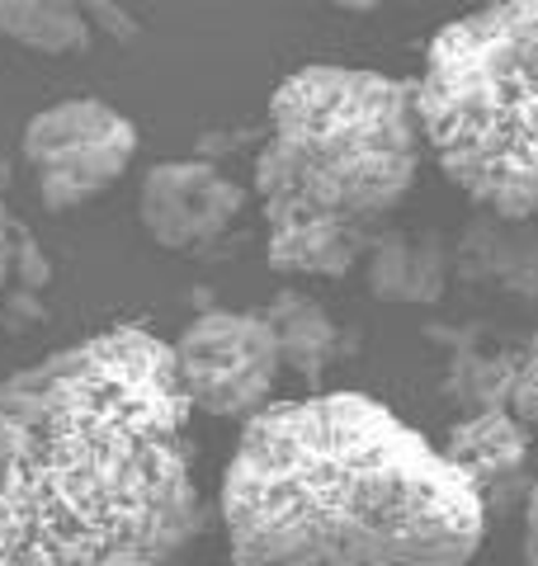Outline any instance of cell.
I'll list each match as a JSON object with an SVG mask.
<instances>
[{
	"instance_id": "obj_1",
	"label": "cell",
	"mask_w": 538,
	"mask_h": 566,
	"mask_svg": "<svg viewBox=\"0 0 538 566\" xmlns=\"http://www.w3.org/2000/svg\"><path fill=\"white\" fill-rule=\"evenodd\" d=\"M189 420L142 326L0 378V566H189L208 528Z\"/></svg>"
},
{
	"instance_id": "obj_2",
	"label": "cell",
	"mask_w": 538,
	"mask_h": 566,
	"mask_svg": "<svg viewBox=\"0 0 538 566\" xmlns=\"http://www.w3.org/2000/svg\"><path fill=\"white\" fill-rule=\"evenodd\" d=\"M218 515L231 566H463L492 520L454 458L369 392L250 416Z\"/></svg>"
},
{
	"instance_id": "obj_3",
	"label": "cell",
	"mask_w": 538,
	"mask_h": 566,
	"mask_svg": "<svg viewBox=\"0 0 538 566\" xmlns=\"http://www.w3.org/2000/svg\"><path fill=\"white\" fill-rule=\"evenodd\" d=\"M425 156L416 81L312 62L269 95L256 193L269 270L340 279L387 232Z\"/></svg>"
},
{
	"instance_id": "obj_4",
	"label": "cell",
	"mask_w": 538,
	"mask_h": 566,
	"mask_svg": "<svg viewBox=\"0 0 538 566\" xmlns=\"http://www.w3.org/2000/svg\"><path fill=\"white\" fill-rule=\"evenodd\" d=\"M416 109L425 151L506 222L538 212V0H500L430 39Z\"/></svg>"
},
{
	"instance_id": "obj_5",
	"label": "cell",
	"mask_w": 538,
	"mask_h": 566,
	"mask_svg": "<svg viewBox=\"0 0 538 566\" xmlns=\"http://www.w3.org/2000/svg\"><path fill=\"white\" fill-rule=\"evenodd\" d=\"M175 382L185 392L189 411L213 420H250L275 401L279 382V340L269 331L265 312H231L213 307L199 312L170 345Z\"/></svg>"
},
{
	"instance_id": "obj_6",
	"label": "cell",
	"mask_w": 538,
	"mask_h": 566,
	"mask_svg": "<svg viewBox=\"0 0 538 566\" xmlns=\"http://www.w3.org/2000/svg\"><path fill=\"white\" fill-rule=\"evenodd\" d=\"M137 156V128L128 114L95 95L58 99L24 128V161L52 212H71L123 180Z\"/></svg>"
},
{
	"instance_id": "obj_7",
	"label": "cell",
	"mask_w": 538,
	"mask_h": 566,
	"mask_svg": "<svg viewBox=\"0 0 538 566\" xmlns=\"http://www.w3.org/2000/svg\"><path fill=\"white\" fill-rule=\"evenodd\" d=\"M246 189L208 161H161L142 175L137 218L161 251H199L241 218Z\"/></svg>"
},
{
	"instance_id": "obj_8",
	"label": "cell",
	"mask_w": 538,
	"mask_h": 566,
	"mask_svg": "<svg viewBox=\"0 0 538 566\" xmlns=\"http://www.w3.org/2000/svg\"><path fill=\"white\" fill-rule=\"evenodd\" d=\"M529 430L519 424L506 406H482L477 416L454 424L444 453L458 463V472L477 486L487 515H510L525 510L534 472H529Z\"/></svg>"
},
{
	"instance_id": "obj_9",
	"label": "cell",
	"mask_w": 538,
	"mask_h": 566,
	"mask_svg": "<svg viewBox=\"0 0 538 566\" xmlns=\"http://www.w3.org/2000/svg\"><path fill=\"white\" fill-rule=\"evenodd\" d=\"M369 293L383 303H439L448 289V245L435 232H387L364 260Z\"/></svg>"
},
{
	"instance_id": "obj_10",
	"label": "cell",
	"mask_w": 538,
	"mask_h": 566,
	"mask_svg": "<svg viewBox=\"0 0 538 566\" xmlns=\"http://www.w3.org/2000/svg\"><path fill=\"white\" fill-rule=\"evenodd\" d=\"M265 322L279 340L283 368H293L302 382H321V374L335 359V322L327 316V307L302 289H279L265 307Z\"/></svg>"
},
{
	"instance_id": "obj_11",
	"label": "cell",
	"mask_w": 538,
	"mask_h": 566,
	"mask_svg": "<svg viewBox=\"0 0 538 566\" xmlns=\"http://www.w3.org/2000/svg\"><path fill=\"white\" fill-rule=\"evenodd\" d=\"M0 39L39 57H76L90 48V20L66 0H0Z\"/></svg>"
},
{
	"instance_id": "obj_12",
	"label": "cell",
	"mask_w": 538,
	"mask_h": 566,
	"mask_svg": "<svg viewBox=\"0 0 538 566\" xmlns=\"http://www.w3.org/2000/svg\"><path fill=\"white\" fill-rule=\"evenodd\" d=\"M506 411L525 424V430H538V326L519 349V359L510 364V387H506Z\"/></svg>"
},
{
	"instance_id": "obj_13",
	"label": "cell",
	"mask_w": 538,
	"mask_h": 566,
	"mask_svg": "<svg viewBox=\"0 0 538 566\" xmlns=\"http://www.w3.org/2000/svg\"><path fill=\"white\" fill-rule=\"evenodd\" d=\"M20 255H24V232L6 212V203H0V289L20 274Z\"/></svg>"
},
{
	"instance_id": "obj_14",
	"label": "cell",
	"mask_w": 538,
	"mask_h": 566,
	"mask_svg": "<svg viewBox=\"0 0 538 566\" xmlns=\"http://www.w3.org/2000/svg\"><path fill=\"white\" fill-rule=\"evenodd\" d=\"M525 566H538V472L525 501Z\"/></svg>"
}]
</instances>
